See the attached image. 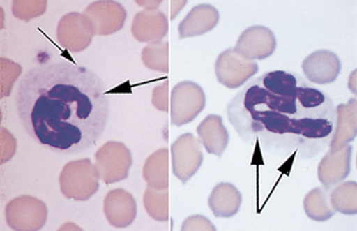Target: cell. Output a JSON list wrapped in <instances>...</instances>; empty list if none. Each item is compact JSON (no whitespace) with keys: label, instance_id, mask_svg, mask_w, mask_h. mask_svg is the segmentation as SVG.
Wrapping results in <instances>:
<instances>
[{"label":"cell","instance_id":"cell-1","mask_svg":"<svg viewBox=\"0 0 357 231\" xmlns=\"http://www.w3.org/2000/svg\"><path fill=\"white\" fill-rule=\"evenodd\" d=\"M228 121L239 137L275 157L314 158L335 130V109L328 94L294 73L271 71L251 80L228 103Z\"/></svg>","mask_w":357,"mask_h":231},{"label":"cell","instance_id":"cell-2","mask_svg":"<svg viewBox=\"0 0 357 231\" xmlns=\"http://www.w3.org/2000/svg\"><path fill=\"white\" fill-rule=\"evenodd\" d=\"M16 109L30 137L50 150L76 154L105 132L110 105L102 80L68 61L32 68L16 91Z\"/></svg>","mask_w":357,"mask_h":231},{"label":"cell","instance_id":"cell-3","mask_svg":"<svg viewBox=\"0 0 357 231\" xmlns=\"http://www.w3.org/2000/svg\"><path fill=\"white\" fill-rule=\"evenodd\" d=\"M100 180L96 165L87 158L73 161L64 165L59 184L61 193L68 200L86 202L99 191Z\"/></svg>","mask_w":357,"mask_h":231},{"label":"cell","instance_id":"cell-4","mask_svg":"<svg viewBox=\"0 0 357 231\" xmlns=\"http://www.w3.org/2000/svg\"><path fill=\"white\" fill-rule=\"evenodd\" d=\"M100 179L105 184H117L128 179L133 164L132 154L124 143L109 141L94 156Z\"/></svg>","mask_w":357,"mask_h":231},{"label":"cell","instance_id":"cell-5","mask_svg":"<svg viewBox=\"0 0 357 231\" xmlns=\"http://www.w3.org/2000/svg\"><path fill=\"white\" fill-rule=\"evenodd\" d=\"M206 105V96L201 86L194 82H178L171 93V121L181 127L192 123Z\"/></svg>","mask_w":357,"mask_h":231},{"label":"cell","instance_id":"cell-6","mask_svg":"<svg viewBox=\"0 0 357 231\" xmlns=\"http://www.w3.org/2000/svg\"><path fill=\"white\" fill-rule=\"evenodd\" d=\"M5 216L7 225L13 230H40L47 220V206L36 197H16L7 204Z\"/></svg>","mask_w":357,"mask_h":231},{"label":"cell","instance_id":"cell-7","mask_svg":"<svg viewBox=\"0 0 357 231\" xmlns=\"http://www.w3.org/2000/svg\"><path fill=\"white\" fill-rule=\"evenodd\" d=\"M173 174L185 184L202 166V142L192 133L182 134L171 147Z\"/></svg>","mask_w":357,"mask_h":231},{"label":"cell","instance_id":"cell-8","mask_svg":"<svg viewBox=\"0 0 357 231\" xmlns=\"http://www.w3.org/2000/svg\"><path fill=\"white\" fill-rule=\"evenodd\" d=\"M259 67L255 61L246 60L234 48L221 52L214 66L218 82L227 89H239L258 73Z\"/></svg>","mask_w":357,"mask_h":231},{"label":"cell","instance_id":"cell-9","mask_svg":"<svg viewBox=\"0 0 357 231\" xmlns=\"http://www.w3.org/2000/svg\"><path fill=\"white\" fill-rule=\"evenodd\" d=\"M94 36H110L124 27L126 10L121 3L114 0H98L91 3L84 10Z\"/></svg>","mask_w":357,"mask_h":231},{"label":"cell","instance_id":"cell-10","mask_svg":"<svg viewBox=\"0 0 357 231\" xmlns=\"http://www.w3.org/2000/svg\"><path fill=\"white\" fill-rule=\"evenodd\" d=\"M94 32L89 20L83 13L66 14L56 27V39L59 44L67 51L80 53L85 51L92 43Z\"/></svg>","mask_w":357,"mask_h":231},{"label":"cell","instance_id":"cell-11","mask_svg":"<svg viewBox=\"0 0 357 231\" xmlns=\"http://www.w3.org/2000/svg\"><path fill=\"white\" fill-rule=\"evenodd\" d=\"M234 50L246 60H265L276 50L274 32L267 27H250L241 33Z\"/></svg>","mask_w":357,"mask_h":231},{"label":"cell","instance_id":"cell-12","mask_svg":"<svg viewBox=\"0 0 357 231\" xmlns=\"http://www.w3.org/2000/svg\"><path fill=\"white\" fill-rule=\"evenodd\" d=\"M103 212L109 223L115 228H126L137 218V202L132 193L124 189H114L105 195Z\"/></svg>","mask_w":357,"mask_h":231},{"label":"cell","instance_id":"cell-13","mask_svg":"<svg viewBox=\"0 0 357 231\" xmlns=\"http://www.w3.org/2000/svg\"><path fill=\"white\" fill-rule=\"evenodd\" d=\"M301 68L310 82L326 85L337 80L342 70V62L333 52L322 50L308 55L303 60Z\"/></svg>","mask_w":357,"mask_h":231},{"label":"cell","instance_id":"cell-14","mask_svg":"<svg viewBox=\"0 0 357 231\" xmlns=\"http://www.w3.org/2000/svg\"><path fill=\"white\" fill-rule=\"evenodd\" d=\"M351 144L344 147L337 151H330L323 157L317 168L319 180L326 191L342 184L351 173Z\"/></svg>","mask_w":357,"mask_h":231},{"label":"cell","instance_id":"cell-15","mask_svg":"<svg viewBox=\"0 0 357 231\" xmlns=\"http://www.w3.org/2000/svg\"><path fill=\"white\" fill-rule=\"evenodd\" d=\"M131 31L140 43H162L169 32V19L162 10L146 8L134 16Z\"/></svg>","mask_w":357,"mask_h":231},{"label":"cell","instance_id":"cell-16","mask_svg":"<svg viewBox=\"0 0 357 231\" xmlns=\"http://www.w3.org/2000/svg\"><path fill=\"white\" fill-rule=\"evenodd\" d=\"M357 134V101L351 98L346 105L335 108V125L331 141L328 143L330 151H337L353 142Z\"/></svg>","mask_w":357,"mask_h":231},{"label":"cell","instance_id":"cell-17","mask_svg":"<svg viewBox=\"0 0 357 231\" xmlns=\"http://www.w3.org/2000/svg\"><path fill=\"white\" fill-rule=\"evenodd\" d=\"M219 17L220 15L217 8L208 3L192 7L178 24V38L197 37L212 31L217 27Z\"/></svg>","mask_w":357,"mask_h":231},{"label":"cell","instance_id":"cell-18","mask_svg":"<svg viewBox=\"0 0 357 231\" xmlns=\"http://www.w3.org/2000/svg\"><path fill=\"white\" fill-rule=\"evenodd\" d=\"M202 144L210 155L221 157L229 143V133L219 114H208L197 126Z\"/></svg>","mask_w":357,"mask_h":231},{"label":"cell","instance_id":"cell-19","mask_svg":"<svg viewBox=\"0 0 357 231\" xmlns=\"http://www.w3.org/2000/svg\"><path fill=\"white\" fill-rule=\"evenodd\" d=\"M242 202V193L234 184L221 182L211 193L208 206L215 218H231L238 213Z\"/></svg>","mask_w":357,"mask_h":231},{"label":"cell","instance_id":"cell-20","mask_svg":"<svg viewBox=\"0 0 357 231\" xmlns=\"http://www.w3.org/2000/svg\"><path fill=\"white\" fill-rule=\"evenodd\" d=\"M142 177L148 187L169 188V150L162 148L151 154L144 162Z\"/></svg>","mask_w":357,"mask_h":231},{"label":"cell","instance_id":"cell-21","mask_svg":"<svg viewBox=\"0 0 357 231\" xmlns=\"http://www.w3.org/2000/svg\"><path fill=\"white\" fill-rule=\"evenodd\" d=\"M328 191L324 188H314L307 193L303 200V209L308 218L314 221L324 222L335 216Z\"/></svg>","mask_w":357,"mask_h":231},{"label":"cell","instance_id":"cell-22","mask_svg":"<svg viewBox=\"0 0 357 231\" xmlns=\"http://www.w3.org/2000/svg\"><path fill=\"white\" fill-rule=\"evenodd\" d=\"M330 204L335 212L344 216H356L357 213V184L355 181H347L337 184L330 193Z\"/></svg>","mask_w":357,"mask_h":231},{"label":"cell","instance_id":"cell-23","mask_svg":"<svg viewBox=\"0 0 357 231\" xmlns=\"http://www.w3.org/2000/svg\"><path fill=\"white\" fill-rule=\"evenodd\" d=\"M144 205L150 218L156 221H167L169 220V188L156 189L147 186V189L144 191Z\"/></svg>","mask_w":357,"mask_h":231},{"label":"cell","instance_id":"cell-24","mask_svg":"<svg viewBox=\"0 0 357 231\" xmlns=\"http://www.w3.org/2000/svg\"><path fill=\"white\" fill-rule=\"evenodd\" d=\"M141 60L146 68L156 73L169 71V43L162 41L157 44H148L141 52Z\"/></svg>","mask_w":357,"mask_h":231},{"label":"cell","instance_id":"cell-25","mask_svg":"<svg viewBox=\"0 0 357 231\" xmlns=\"http://www.w3.org/2000/svg\"><path fill=\"white\" fill-rule=\"evenodd\" d=\"M46 0H15L12 3L13 15L26 22L42 16L46 12Z\"/></svg>","mask_w":357,"mask_h":231},{"label":"cell","instance_id":"cell-26","mask_svg":"<svg viewBox=\"0 0 357 231\" xmlns=\"http://www.w3.org/2000/svg\"><path fill=\"white\" fill-rule=\"evenodd\" d=\"M22 73V68L13 61L1 57L0 60V98L10 96L14 84Z\"/></svg>","mask_w":357,"mask_h":231},{"label":"cell","instance_id":"cell-27","mask_svg":"<svg viewBox=\"0 0 357 231\" xmlns=\"http://www.w3.org/2000/svg\"><path fill=\"white\" fill-rule=\"evenodd\" d=\"M151 103L157 110L164 111V112L169 111V82L167 80L153 89Z\"/></svg>","mask_w":357,"mask_h":231},{"label":"cell","instance_id":"cell-28","mask_svg":"<svg viewBox=\"0 0 357 231\" xmlns=\"http://www.w3.org/2000/svg\"><path fill=\"white\" fill-rule=\"evenodd\" d=\"M182 231H214L217 228L214 227L213 223L203 216H192L185 218L181 227Z\"/></svg>","mask_w":357,"mask_h":231},{"label":"cell","instance_id":"cell-29","mask_svg":"<svg viewBox=\"0 0 357 231\" xmlns=\"http://www.w3.org/2000/svg\"><path fill=\"white\" fill-rule=\"evenodd\" d=\"M1 155L0 163L5 164L12 159L16 151V140L8 131L1 128Z\"/></svg>","mask_w":357,"mask_h":231}]
</instances>
